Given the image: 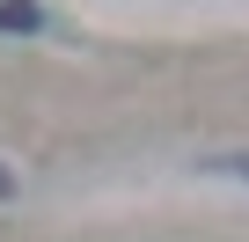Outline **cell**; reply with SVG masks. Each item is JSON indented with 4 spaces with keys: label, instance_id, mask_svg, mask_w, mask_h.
Segmentation results:
<instances>
[{
    "label": "cell",
    "instance_id": "6da1fadb",
    "mask_svg": "<svg viewBox=\"0 0 249 242\" xmlns=\"http://www.w3.org/2000/svg\"><path fill=\"white\" fill-rule=\"evenodd\" d=\"M37 22H44V15L30 8V0H0V30H15V37H22V30H37Z\"/></svg>",
    "mask_w": 249,
    "mask_h": 242
},
{
    "label": "cell",
    "instance_id": "7a4b0ae2",
    "mask_svg": "<svg viewBox=\"0 0 249 242\" xmlns=\"http://www.w3.org/2000/svg\"><path fill=\"white\" fill-rule=\"evenodd\" d=\"M205 169H227V176H249V154H213Z\"/></svg>",
    "mask_w": 249,
    "mask_h": 242
},
{
    "label": "cell",
    "instance_id": "3957f363",
    "mask_svg": "<svg viewBox=\"0 0 249 242\" xmlns=\"http://www.w3.org/2000/svg\"><path fill=\"white\" fill-rule=\"evenodd\" d=\"M0 198H15V169L8 162H0Z\"/></svg>",
    "mask_w": 249,
    "mask_h": 242
}]
</instances>
